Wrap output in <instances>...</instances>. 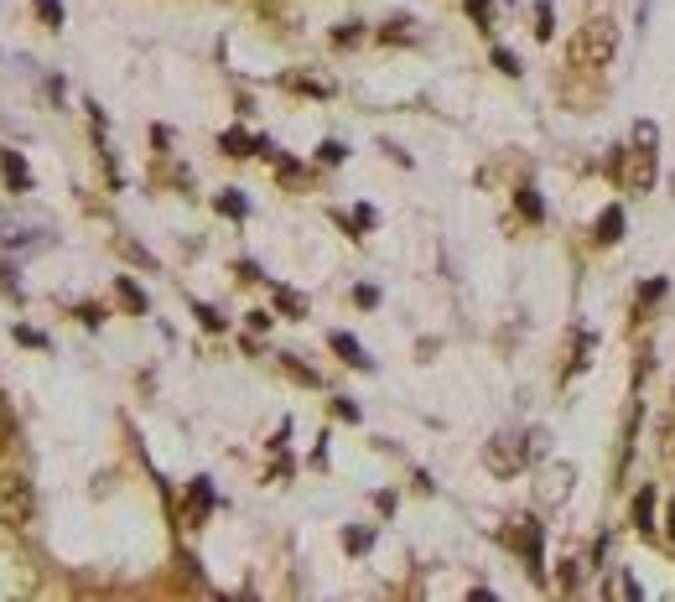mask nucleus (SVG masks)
Segmentation results:
<instances>
[{"instance_id": "nucleus-1", "label": "nucleus", "mask_w": 675, "mask_h": 602, "mask_svg": "<svg viewBox=\"0 0 675 602\" xmlns=\"http://www.w3.org/2000/svg\"><path fill=\"white\" fill-rule=\"evenodd\" d=\"M618 234H624V213H618V209H608L603 218H598V239H608V244H613Z\"/></svg>"}, {"instance_id": "nucleus-2", "label": "nucleus", "mask_w": 675, "mask_h": 602, "mask_svg": "<svg viewBox=\"0 0 675 602\" xmlns=\"http://www.w3.org/2000/svg\"><path fill=\"white\" fill-rule=\"evenodd\" d=\"M333 348H338V353H343V359H349V364H370V359H364V348L353 343L349 333H338V338H333Z\"/></svg>"}, {"instance_id": "nucleus-3", "label": "nucleus", "mask_w": 675, "mask_h": 602, "mask_svg": "<svg viewBox=\"0 0 675 602\" xmlns=\"http://www.w3.org/2000/svg\"><path fill=\"white\" fill-rule=\"evenodd\" d=\"M634 519H639V530H650V519H654V499H650V493H639V504H634Z\"/></svg>"}, {"instance_id": "nucleus-4", "label": "nucleus", "mask_w": 675, "mask_h": 602, "mask_svg": "<svg viewBox=\"0 0 675 602\" xmlns=\"http://www.w3.org/2000/svg\"><path fill=\"white\" fill-rule=\"evenodd\" d=\"M224 146H229L234 156H250V146H260V140H250V136H239V130H229V136H224Z\"/></svg>"}, {"instance_id": "nucleus-5", "label": "nucleus", "mask_w": 675, "mask_h": 602, "mask_svg": "<svg viewBox=\"0 0 675 602\" xmlns=\"http://www.w3.org/2000/svg\"><path fill=\"white\" fill-rule=\"evenodd\" d=\"M37 11H42V22H47V26L63 22V5H58V0H37Z\"/></svg>"}, {"instance_id": "nucleus-6", "label": "nucleus", "mask_w": 675, "mask_h": 602, "mask_svg": "<svg viewBox=\"0 0 675 602\" xmlns=\"http://www.w3.org/2000/svg\"><path fill=\"white\" fill-rule=\"evenodd\" d=\"M520 209L530 213V218H540V213H546V209H540V198H536V192H530V187H525V192H520Z\"/></svg>"}, {"instance_id": "nucleus-7", "label": "nucleus", "mask_w": 675, "mask_h": 602, "mask_svg": "<svg viewBox=\"0 0 675 602\" xmlns=\"http://www.w3.org/2000/svg\"><path fill=\"white\" fill-rule=\"evenodd\" d=\"M5 172H11V183H26V166H22V156H5Z\"/></svg>"}, {"instance_id": "nucleus-8", "label": "nucleus", "mask_w": 675, "mask_h": 602, "mask_svg": "<svg viewBox=\"0 0 675 602\" xmlns=\"http://www.w3.org/2000/svg\"><path fill=\"white\" fill-rule=\"evenodd\" d=\"M467 11H473V16H478V22H484V26H489V16H493V11H489V0H467Z\"/></svg>"}, {"instance_id": "nucleus-9", "label": "nucleus", "mask_w": 675, "mask_h": 602, "mask_svg": "<svg viewBox=\"0 0 675 602\" xmlns=\"http://www.w3.org/2000/svg\"><path fill=\"white\" fill-rule=\"evenodd\" d=\"M671 535H675V504H671Z\"/></svg>"}]
</instances>
